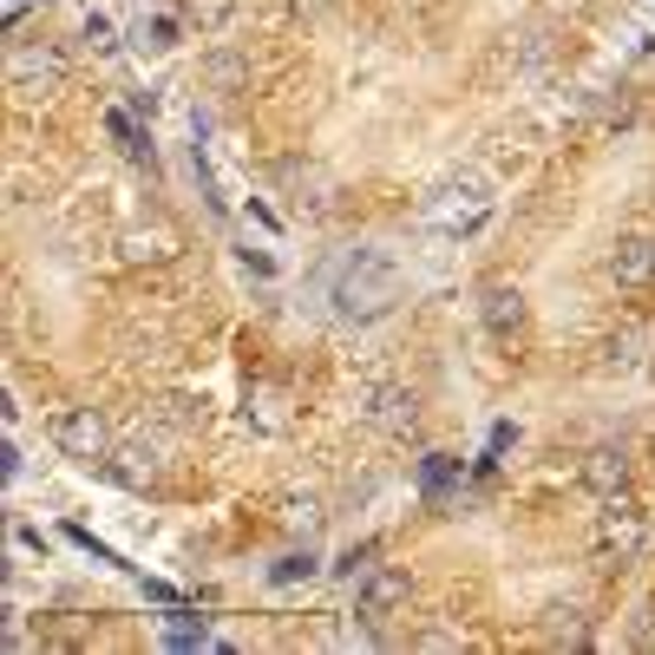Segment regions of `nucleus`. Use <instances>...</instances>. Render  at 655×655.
<instances>
[{
	"mask_svg": "<svg viewBox=\"0 0 655 655\" xmlns=\"http://www.w3.org/2000/svg\"><path fill=\"white\" fill-rule=\"evenodd\" d=\"M59 52L52 46H13V59H7V79H13V92L20 98H39V92H52L59 85Z\"/></svg>",
	"mask_w": 655,
	"mask_h": 655,
	"instance_id": "39448f33",
	"label": "nucleus"
},
{
	"mask_svg": "<svg viewBox=\"0 0 655 655\" xmlns=\"http://www.w3.org/2000/svg\"><path fill=\"white\" fill-rule=\"evenodd\" d=\"M125 256H171L164 236H125Z\"/></svg>",
	"mask_w": 655,
	"mask_h": 655,
	"instance_id": "6ab92c4d",
	"label": "nucleus"
},
{
	"mask_svg": "<svg viewBox=\"0 0 655 655\" xmlns=\"http://www.w3.org/2000/svg\"><path fill=\"white\" fill-rule=\"evenodd\" d=\"M151 46H177V20H151Z\"/></svg>",
	"mask_w": 655,
	"mask_h": 655,
	"instance_id": "412c9836",
	"label": "nucleus"
},
{
	"mask_svg": "<svg viewBox=\"0 0 655 655\" xmlns=\"http://www.w3.org/2000/svg\"><path fill=\"white\" fill-rule=\"evenodd\" d=\"M203 79H210V92H243V85H249V66H243L236 52H210V59H203Z\"/></svg>",
	"mask_w": 655,
	"mask_h": 655,
	"instance_id": "9b49d317",
	"label": "nucleus"
},
{
	"mask_svg": "<svg viewBox=\"0 0 655 655\" xmlns=\"http://www.w3.org/2000/svg\"><path fill=\"white\" fill-rule=\"evenodd\" d=\"M112 459H118L112 472H118L125 486H151V479H157V453H151V446H118Z\"/></svg>",
	"mask_w": 655,
	"mask_h": 655,
	"instance_id": "f8f14e48",
	"label": "nucleus"
},
{
	"mask_svg": "<svg viewBox=\"0 0 655 655\" xmlns=\"http://www.w3.org/2000/svg\"><path fill=\"white\" fill-rule=\"evenodd\" d=\"M269 577H276V584H308V577H315V551H289V558H276Z\"/></svg>",
	"mask_w": 655,
	"mask_h": 655,
	"instance_id": "dca6fc26",
	"label": "nucleus"
},
{
	"mask_svg": "<svg viewBox=\"0 0 655 655\" xmlns=\"http://www.w3.org/2000/svg\"><path fill=\"white\" fill-rule=\"evenodd\" d=\"M387 302H394V262H387V256L361 249V256H348V262L335 269V308H341V315L367 321V315H381Z\"/></svg>",
	"mask_w": 655,
	"mask_h": 655,
	"instance_id": "f257e3e1",
	"label": "nucleus"
},
{
	"mask_svg": "<svg viewBox=\"0 0 655 655\" xmlns=\"http://www.w3.org/2000/svg\"><path fill=\"white\" fill-rule=\"evenodd\" d=\"M157 407H164V420H171V426H190V420H197V413H190V400H157Z\"/></svg>",
	"mask_w": 655,
	"mask_h": 655,
	"instance_id": "aec40b11",
	"label": "nucleus"
},
{
	"mask_svg": "<svg viewBox=\"0 0 655 655\" xmlns=\"http://www.w3.org/2000/svg\"><path fill=\"white\" fill-rule=\"evenodd\" d=\"M295 7H308V13H321V7H328V0H295Z\"/></svg>",
	"mask_w": 655,
	"mask_h": 655,
	"instance_id": "4be33fe9",
	"label": "nucleus"
},
{
	"mask_svg": "<svg viewBox=\"0 0 655 655\" xmlns=\"http://www.w3.org/2000/svg\"><path fill=\"white\" fill-rule=\"evenodd\" d=\"M610 276L623 282V289H643L655 276V243L650 236H617V249H610Z\"/></svg>",
	"mask_w": 655,
	"mask_h": 655,
	"instance_id": "1a4fd4ad",
	"label": "nucleus"
},
{
	"mask_svg": "<svg viewBox=\"0 0 655 655\" xmlns=\"http://www.w3.org/2000/svg\"><path fill=\"white\" fill-rule=\"evenodd\" d=\"M184 13L197 20V33H223L236 20V0H184Z\"/></svg>",
	"mask_w": 655,
	"mask_h": 655,
	"instance_id": "4468645a",
	"label": "nucleus"
},
{
	"mask_svg": "<svg viewBox=\"0 0 655 655\" xmlns=\"http://www.w3.org/2000/svg\"><path fill=\"white\" fill-rule=\"evenodd\" d=\"M630 446H590V459H584V486L597 492V499H617V492H630Z\"/></svg>",
	"mask_w": 655,
	"mask_h": 655,
	"instance_id": "6e6552de",
	"label": "nucleus"
},
{
	"mask_svg": "<svg viewBox=\"0 0 655 655\" xmlns=\"http://www.w3.org/2000/svg\"><path fill=\"white\" fill-rule=\"evenodd\" d=\"M545 636H551V643H571V650H584V643H590L584 610H571V604H564V610H551V617H545Z\"/></svg>",
	"mask_w": 655,
	"mask_h": 655,
	"instance_id": "ddd939ff",
	"label": "nucleus"
},
{
	"mask_svg": "<svg viewBox=\"0 0 655 655\" xmlns=\"http://www.w3.org/2000/svg\"><path fill=\"white\" fill-rule=\"evenodd\" d=\"M52 440H59L66 459H85V466L112 459V426H105L98 407H66V413L52 420Z\"/></svg>",
	"mask_w": 655,
	"mask_h": 655,
	"instance_id": "7ed1b4c3",
	"label": "nucleus"
},
{
	"mask_svg": "<svg viewBox=\"0 0 655 655\" xmlns=\"http://www.w3.org/2000/svg\"><path fill=\"white\" fill-rule=\"evenodd\" d=\"M407 597H413V577H407V571H394V564H381V571H367V577H361L354 610H361V617H394Z\"/></svg>",
	"mask_w": 655,
	"mask_h": 655,
	"instance_id": "423d86ee",
	"label": "nucleus"
},
{
	"mask_svg": "<svg viewBox=\"0 0 655 655\" xmlns=\"http://www.w3.org/2000/svg\"><path fill=\"white\" fill-rule=\"evenodd\" d=\"M479 321L492 335H518L525 328V289L518 282H486L479 289Z\"/></svg>",
	"mask_w": 655,
	"mask_h": 655,
	"instance_id": "0eeeda50",
	"label": "nucleus"
},
{
	"mask_svg": "<svg viewBox=\"0 0 655 655\" xmlns=\"http://www.w3.org/2000/svg\"><path fill=\"white\" fill-rule=\"evenodd\" d=\"M486 210H492V197H486V184H479V177H459V184H446V190L426 203L433 230H446V236L479 230V223H486Z\"/></svg>",
	"mask_w": 655,
	"mask_h": 655,
	"instance_id": "20e7f679",
	"label": "nucleus"
},
{
	"mask_svg": "<svg viewBox=\"0 0 655 655\" xmlns=\"http://www.w3.org/2000/svg\"><path fill=\"white\" fill-rule=\"evenodd\" d=\"M85 39H92V52H112L118 39H112V20L105 13H85Z\"/></svg>",
	"mask_w": 655,
	"mask_h": 655,
	"instance_id": "f3484780",
	"label": "nucleus"
},
{
	"mask_svg": "<svg viewBox=\"0 0 655 655\" xmlns=\"http://www.w3.org/2000/svg\"><path fill=\"white\" fill-rule=\"evenodd\" d=\"M164 650H210V630L190 623V617H171L164 623Z\"/></svg>",
	"mask_w": 655,
	"mask_h": 655,
	"instance_id": "2eb2a0df",
	"label": "nucleus"
},
{
	"mask_svg": "<svg viewBox=\"0 0 655 655\" xmlns=\"http://www.w3.org/2000/svg\"><path fill=\"white\" fill-rule=\"evenodd\" d=\"M420 479H426V492H440V486L453 479V459H446V453H433V459L420 466Z\"/></svg>",
	"mask_w": 655,
	"mask_h": 655,
	"instance_id": "a211bd4d",
	"label": "nucleus"
},
{
	"mask_svg": "<svg viewBox=\"0 0 655 655\" xmlns=\"http://www.w3.org/2000/svg\"><path fill=\"white\" fill-rule=\"evenodd\" d=\"M367 420H374V426H387V433H413V420H420V400H413V394H381Z\"/></svg>",
	"mask_w": 655,
	"mask_h": 655,
	"instance_id": "9d476101",
	"label": "nucleus"
},
{
	"mask_svg": "<svg viewBox=\"0 0 655 655\" xmlns=\"http://www.w3.org/2000/svg\"><path fill=\"white\" fill-rule=\"evenodd\" d=\"M643 545H650V518H643V505H636L630 492L604 499V518H597V551H604V564H636Z\"/></svg>",
	"mask_w": 655,
	"mask_h": 655,
	"instance_id": "f03ea898",
	"label": "nucleus"
}]
</instances>
